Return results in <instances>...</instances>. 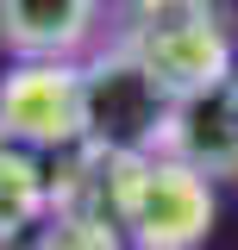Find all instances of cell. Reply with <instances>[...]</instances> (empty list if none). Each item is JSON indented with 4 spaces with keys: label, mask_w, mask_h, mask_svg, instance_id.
Masks as SVG:
<instances>
[{
    "label": "cell",
    "mask_w": 238,
    "mask_h": 250,
    "mask_svg": "<svg viewBox=\"0 0 238 250\" xmlns=\"http://www.w3.org/2000/svg\"><path fill=\"white\" fill-rule=\"evenodd\" d=\"M13 250H132V244L113 231L107 213H94V207H57L25 244H13Z\"/></svg>",
    "instance_id": "7"
},
{
    "label": "cell",
    "mask_w": 238,
    "mask_h": 250,
    "mask_svg": "<svg viewBox=\"0 0 238 250\" xmlns=\"http://www.w3.org/2000/svg\"><path fill=\"white\" fill-rule=\"evenodd\" d=\"M100 25V0H0V50L19 62H75Z\"/></svg>",
    "instance_id": "5"
},
{
    "label": "cell",
    "mask_w": 238,
    "mask_h": 250,
    "mask_svg": "<svg viewBox=\"0 0 238 250\" xmlns=\"http://www.w3.org/2000/svg\"><path fill=\"white\" fill-rule=\"evenodd\" d=\"M94 213L113 219V231L132 250H201L219 207H213V182L194 163L157 150V144H132V150L100 156Z\"/></svg>",
    "instance_id": "1"
},
{
    "label": "cell",
    "mask_w": 238,
    "mask_h": 250,
    "mask_svg": "<svg viewBox=\"0 0 238 250\" xmlns=\"http://www.w3.org/2000/svg\"><path fill=\"white\" fill-rule=\"evenodd\" d=\"M150 144L194 163L207 182H238V69H226L219 82L169 100Z\"/></svg>",
    "instance_id": "4"
},
{
    "label": "cell",
    "mask_w": 238,
    "mask_h": 250,
    "mask_svg": "<svg viewBox=\"0 0 238 250\" xmlns=\"http://www.w3.org/2000/svg\"><path fill=\"white\" fill-rule=\"evenodd\" d=\"M119 19H125L119 25V57L150 82V94L163 106L219 82L226 69H238L213 0H125Z\"/></svg>",
    "instance_id": "2"
},
{
    "label": "cell",
    "mask_w": 238,
    "mask_h": 250,
    "mask_svg": "<svg viewBox=\"0 0 238 250\" xmlns=\"http://www.w3.org/2000/svg\"><path fill=\"white\" fill-rule=\"evenodd\" d=\"M94 131V75L75 62H19L0 75V144L69 150Z\"/></svg>",
    "instance_id": "3"
},
{
    "label": "cell",
    "mask_w": 238,
    "mask_h": 250,
    "mask_svg": "<svg viewBox=\"0 0 238 250\" xmlns=\"http://www.w3.org/2000/svg\"><path fill=\"white\" fill-rule=\"evenodd\" d=\"M50 213H57V188H50V175H44L38 150L0 144V250L25 244Z\"/></svg>",
    "instance_id": "6"
}]
</instances>
